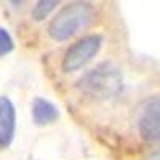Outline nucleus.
<instances>
[{
  "label": "nucleus",
  "instance_id": "nucleus-1",
  "mask_svg": "<svg viewBox=\"0 0 160 160\" xmlns=\"http://www.w3.org/2000/svg\"><path fill=\"white\" fill-rule=\"evenodd\" d=\"M122 74L112 62H101L78 78L77 87L95 99H111L122 91Z\"/></svg>",
  "mask_w": 160,
  "mask_h": 160
},
{
  "label": "nucleus",
  "instance_id": "nucleus-2",
  "mask_svg": "<svg viewBox=\"0 0 160 160\" xmlns=\"http://www.w3.org/2000/svg\"><path fill=\"white\" fill-rule=\"evenodd\" d=\"M95 8L87 2H72L59 10L53 18L48 28V34L56 42H64L77 34L80 29H85L93 22Z\"/></svg>",
  "mask_w": 160,
  "mask_h": 160
},
{
  "label": "nucleus",
  "instance_id": "nucleus-3",
  "mask_svg": "<svg viewBox=\"0 0 160 160\" xmlns=\"http://www.w3.org/2000/svg\"><path fill=\"white\" fill-rule=\"evenodd\" d=\"M101 47H102V37L99 34H90L78 38L64 53L62 64H61L62 71L66 74H69V72H75L78 69H82L85 64H88L98 55Z\"/></svg>",
  "mask_w": 160,
  "mask_h": 160
},
{
  "label": "nucleus",
  "instance_id": "nucleus-4",
  "mask_svg": "<svg viewBox=\"0 0 160 160\" xmlns=\"http://www.w3.org/2000/svg\"><path fill=\"white\" fill-rule=\"evenodd\" d=\"M139 135L148 141H160V95L142 106L138 117Z\"/></svg>",
  "mask_w": 160,
  "mask_h": 160
},
{
  "label": "nucleus",
  "instance_id": "nucleus-5",
  "mask_svg": "<svg viewBox=\"0 0 160 160\" xmlns=\"http://www.w3.org/2000/svg\"><path fill=\"white\" fill-rule=\"evenodd\" d=\"M16 131V109L8 96H0V151L8 149Z\"/></svg>",
  "mask_w": 160,
  "mask_h": 160
},
{
  "label": "nucleus",
  "instance_id": "nucleus-6",
  "mask_svg": "<svg viewBox=\"0 0 160 160\" xmlns=\"http://www.w3.org/2000/svg\"><path fill=\"white\" fill-rule=\"evenodd\" d=\"M31 114H32V120L35 125H50L53 122H56L59 112L58 108L51 101L45 99V98H35L32 101L31 106Z\"/></svg>",
  "mask_w": 160,
  "mask_h": 160
},
{
  "label": "nucleus",
  "instance_id": "nucleus-7",
  "mask_svg": "<svg viewBox=\"0 0 160 160\" xmlns=\"http://www.w3.org/2000/svg\"><path fill=\"white\" fill-rule=\"evenodd\" d=\"M58 7L56 0H40L32 8V18L35 21H43L45 18L50 16V13Z\"/></svg>",
  "mask_w": 160,
  "mask_h": 160
},
{
  "label": "nucleus",
  "instance_id": "nucleus-8",
  "mask_svg": "<svg viewBox=\"0 0 160 160\" xmlns=\"http://www.w3.org/2000/svg\"><path fill=\"white\" fill-rule=\"evenodd\" d=\"M13 48H15V42H13L10 32L3 28H0V58L11 53Z\"/></svg>",
  "mask_w": 160,
  "mask_h": 160
}]
</instances>
